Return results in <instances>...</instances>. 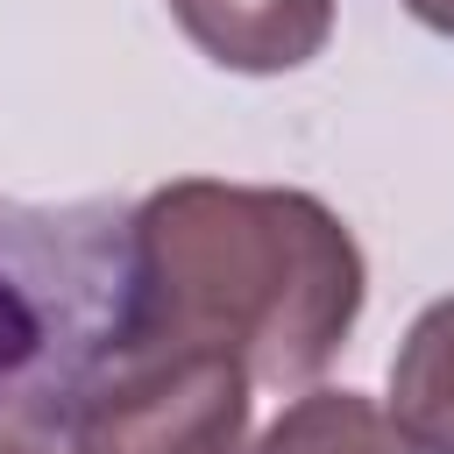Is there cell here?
Listing matches in <instances>:
<instances>
[{
  "mask_svg": "<svg viewBox=\"0 0 454 454\" xmlns=\"http://www.w3.org/2000/svg\"><path fill=\"white\" fill-rule=\"evenodd\" d=\"M355 312L362 248L319 199L184 177L135 213L114 340H192L234 355L248 383H305Z\"/></svg>",
  "mask_w": 454,
  "mask_h": 454,
  "instance_id": "6da1fadb",
  "label": "cell"
},
{
  "mask_svg": "<svg viewBox=\"0 0 454 454\" xmlns=\"http://www.w3.org/2000/svg\"><path fill=\"white\" fill-rule=\"evenodd\" d=\"M248 369L192 340H114L78 383L71 454H241Z\"/></svg>",
  "mask_w": 454,
  "mask_h": 454,
  "instance_id": "7a4b0ae2",
  "label": "cell"
},
{
  "mask_svg": "<svg viewBox=\"0 0 454 454\" xmlns=\"http://www.w3.org/2000/svg\"><path fill=\"white\" fill-rule=\"evenodd\" d=\"M390 419L419 454H454V298L426 305L390 369Z\"/></svg>",
  "mask_w": 454,
  "mask_h": 454,
  "instance_id": "277c9868",
  "label": "cell"
},
{
  "mask_svg": "<svg viewBox=\"0 0 454 454\" xmlns=\"http://www.w3.org/2000/svg\"><path fill=\"white\" fill-rule=\"evenodd\" d=\"M255 454H419V447L369 397H355V390H312V397H298L262 433Z\"/></svg>",
  "mask_w": 454,
  "mask_h": 454,
  "instance_id": "5b68a950",
  "label": "cell"
},
{
  "mask_svg": "<svg viewBox=\"0 0 454 454\" xmlns=\"http://www.w3.org/2000/svg\"><path fill=\"white\" fill-rule=\"evenodd\" d=\"M35 348H43V312L28 305V291L7 277V262H0V383L7 376H21L28 362H35Z\"/></svg>",
  "mask_w": 454,
  "mask_h": 454,
  "instance_id": "8992f818",
  "label": "cell"
},
{
  "mask_svg": "<svg viewBox=\"0 0 454 454\" xmlns=\"http://www.w3.org/2000/svg\"><path fill=\"white\" fill-rule=\"evenodd\" d=\"M426 28H440V35H454V0H404Z\"/></svg>",
  "mask_w": 454,
  "mask_h": 454,
  "instance_id": "52a82bcc",
  "label": "cell"
},
{
  "mask_svg": "<svg viewBox=\"0 0 454 454\" xmlns=\"http://www.w3.org/2000/svg\"><path fill=\"white\" fill-rule=\"evenodd\" d=\"M0 454H50L35 433H21V426H0Z\"/></svg>",
  "mask_w": 454,
  "mask_h": 454,
  "instance_id": "ba28073f",
  "label": "cell"
},
{
  "mask_svg": "<svg viewBox=\"0 0 454 454\" xmlns=\"http://www.w3.org/2000/svg\"><path fill=\"white\" fill-rule=\"evenodd\" d=\"M170 14L227 71H298L333 28V0H170Z\"/></svg>",
  "mask_w": 454,
  "mask_h": 454,
  "instance_id": "3957f363",
  "label": "cell"
}]
</instances>
